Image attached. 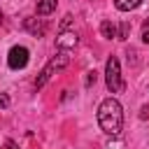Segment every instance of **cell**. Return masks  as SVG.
I'll return each instance as SVG.
<instances>
[{"instance_id":"1","label":"cell","mask_w":149,"mask_h":149,"mask_svg":"<svg viewBox=\"0 0 149 149\" xmlns=\"http://www.w3.org/2000/svg\"><path fill=\"white\" fill-rule=\"evenodd\" d=\"M98 123L102 133L107 135H119L123 128V107L116 98H105L98 107Z\"/></svg>"},{"instance_id":"2","label":"cell","mask_w":149,"mask_h":149,"mask_svg":"<svg viewBox=\"0 0 149 149\" xmlns=\"http://www.w3.org/2000/svg\"><path fill=\"white\" fill-rule=\"evenodd\" d=\"M105 84H107L109 93H121L123 86H126L123 79H121V65H119L116 56H109L107 63H105Z\"/></svg>"},{"instance_id":"3","label":"cell","mask_w":149,"mask_h":149,"mask_svg":"<svg viewBox=\"0 0 149 149\" xmlns=\"http://www.w3.org/2000/svg\"><path fill=\"white\" fill-rule=\"evenodd\" d=\"M68 63H70L68 51H65V49H58V51H56V56H54V58L47 63V68H44V70L40 72V77L35 79V88H42V86H44V84L51 79V74H54L56 70H63Z\"/></svg>"},{"instance_id":"4","label":"cell","mask_w":149,"mask_h":149,"mask_svg":"<svg viewBox=\"0 0 149 149\" xmlns=\"http://www.w3.org/2000/svg\"><path fill=\"white\" fill-rule=\"evenodd\" d=\"M28 58H30V51H28L23 44H16V47H12L9 54H7V65H9L12 70H23V68L28 65Z\"/></svg>"},{"instance_id":"5","label":"cell","mask_w":149,"mask_h":149,"mask_svg":"<svg viewBox=\"0 0 149 149\" xmlns=\"http://www.w3.org/2000/svg\"><path fill=\"white\" fill-rule=\"evenodd\" d=\"M77 42H79V37H77L74 30H61L58 37H56V47H58V49H65V51H68V49H74Z\"/></svg>"},{"instance_id":"6","label":"cell","mask_w":149,"mask_h":149,"mask_svg":"<svg viewBox=\"0 0 149 149\" xmlns=\"http://www.w3.org/2000/svg\"><path fill=\"white\" fill-rule=\"evenodd\" d=\"M23 28H26L28 33H33L35 37H42L44 30H47V26H44L40 19H26V21H23Z\"/></svg>"},{"instance_id":"7","label":"cell","mask_w":149,"mask_h":149,"mask_svg":"<svg viewBox=\"0 0 149 149\" xmlns=\"http://www.w3.org/2000/svg\"><path fill=\"white\" fill-rule=\"evenodd\" d=\"M56 5L58 0H37V16H49L51 12H56Z\"/></svg>"},{"instance_id":"8","label":"cell","mask_w":149,"mask_h":149,"mask_svg":"<svg viewBox=\"0 0 149 149\" xmlns=\"http://www.w3.org/2000/svg\"><path fill=\"white\" fill-rule=\"evenodd\" d=\"M142 5V0H114V7L119 12H133Z\"/></svg>"},{"instance_id":"9","label":"cell","mask_w":149,"mask_h":149,"mask_svg":"<svg viewBox=\"0 0 149 149\" xmlns=\"http://www.w3.org/2000/svg\"><path fill=\"white\" fill-rule=\"evenodd\" d=\"M100 33H102V37L112 40V37H116V26H114L112 21H102V23H100Z\"/></svg>"},{"instance_id":"10","label":"cell","mask_w":149,"mask_h":149,"mask_svg":"<svg viewBox=\"0 0 149 149\" xmlns=\"http://www.w3.org/2000/svg\"><path fill=\"white\" fill-rule=\"evenodd\" d=\"M128 37H130V23L123 21V23L116 28V40H128Z\"/></svg>"},{"instance_id":"11","label":"cell","mask_w":149,"mask_h":149,"mask_svg":"<svg viewBox=\"0 0 149 149\" xmlns=\"http://www.w3.org/2000/svg\"><path fill=\"white\" fill-rule=\"evenodd\" d=\"M95 81H98V72H95V70L86 72V81H84V86H86V88H91V86H93Z\"/></svg>"},{"instance_id":"12","label":"cell","mask_w":149,"mask_h":149,"mask_svg":"<svg viewBox=\"0 0 149 149\" xmlns=\"http://www.w3.org/2000/svg\"><path fill=\"white\" fill-rule=\"evenodd\" d=\"M7 107H9V95L0 93V109H7Z\"/></svg>"},{"instance_id":"13","label":"cell","mask_w":149,"mask_h":149,"mask_svg":"<svg viewBox=\"0 0 149 149\" xmlns=\"http://www.w3.org/2000/svg\"><path fill=\"white\" fill-rule=\"evenodd\" d=\"M70 23H72V16L68 14V16H65V19L61 21V28H58V30H68V28H70Z\"/></svg>"},{"instance_id":"14","label":"cell","mask_w":149,"mask_h":149,"mask_svg":"<svg viewBox=\"0 0 149 149\" xmlns=\"http://www.w3.org/2000/svg\"><path fill=\"white\" fill-rule=\"evenodd\" d=\"M142 42L149 44V30H142Z\"/></svg>"},{"instance_id":"15","label":"cell","mask_w":149,"mask_h":149,"mask_svg":"<svg viewBox=\"0 0 149 149\" xmlns=\"http://www.w3.org/2000/svg\"><path fill=\"white\" fill-rule=\"evenodd\" d=\"M7 149H16V144L14 142H7Z\"/></svg>"},{"instance_id":"16","label":"cell","mask_w":149,"mask_h":149,"mask_svg":"<svg viewBox=\"0 0 149 149\" xmlns=\"http://www.w3.org/2000/svg\"><path fill=\"white\" fill-rule=\"evenodd\" d=\"M144 30H149V19H147V21H144Z\"/></svg>"},{"instance_id":"17","label":"cell","mask_w":149,"mask_h":149,"mask_svg":"<svg viewBox=\"0 0 149 149\" xmlns=\"http://www.w3.org/2000/svg\"><path fill=\"white\" fill-rule=\"evenodd\" d=\"M0 23H2V12H0Z\"/></svg>"}]
</instances>
